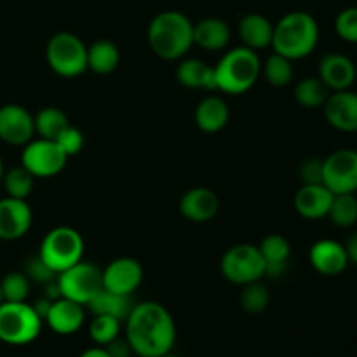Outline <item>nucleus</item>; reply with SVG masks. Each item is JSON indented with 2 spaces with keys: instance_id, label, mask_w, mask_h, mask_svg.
Wrapping results in <instances>:
<instances>
[{
  "instance_id": "obj_1",
  "label": "nucleus",
  "mask_w": 357,
  "mask_h": 357,
  "mask_svg": "<svg viewBox=\"0 0 357 357\" xmlns=\"http://www.w3.org/2000/svg\"><path fill=\"white\" fill-rule=\"evenodd\" d=\"M124 323L126 338L138 357H160L173 351L176 324L169 310L160 303H136Z\"/></svg>"
},
{
  "instance_id": "obj_2",
  "label": "nucleus",
  "mask_w": 357,
  "mask_h": 357,
  "mask_svg": "<svg viewBox=\"0 0 357 357\" xmlns=\"http://www.w3.org/2000/svg\"><path fill=\"white\" fill-rule=\"evenodd\" d=\"M146 38L153 54L174 61L194 45V23L180 10H162L150 21Z\"/></svg>"
},
{
  "instance_id": "obj_3",
  "label": "nucleus",
  "mask_w": 357,
  "mask_h": 357,
  "mask_svg": "<svg viewBox=\"0 0 357 357\" xmlns=\"http://www.w3.org/2000/svg\"><path fill=\"white\" fill-rule=\"evenodd\" d=\"M319 44V24L305 10H291L274 24L272 49L278 54L296 61L307 58Z\"/></svg>"
},
{
  "instance_id": "obj_4",
  "label": "nucleus",
  "mask_w": 357,
  "mask_h": 357,
  "mask_svg": "<svg viewBox=\"0 0 357 357\" xmlns=\"http://www.w3.org/2000/svg\"><path fill=\"white\" fill-rule=\"evenodd\" d=\"M215 68L216 89L227 94H244L257 84L261 73V61L250 47H234L220 58Z\"/></svg>"
},
{
  "instance_id": "obj_5",
  "label": "nucleus",
  "mask_w": 357,
  "mask_h": 357,
  "mask_svg": "<svg viewBox=\"0 0 357 357\" xmlns=\"http://www.w3.org/2000/svg\"><path fill=\"white\" fill-rule=\"evenodd\" d=\"M45 59L56 75L73 79L87 70V45L70 31H59L45 45Z\"/></svg>"
},
{
  "instance_id": "obj_6",
  "label": "nucleus",
  "mask_w": 357,
  "mask_h": 357,
  "mask_svg": "<svg viewBox=\"0 0 357 357\" xmlns=\"http://www.w3.org/2000/svg\"><path fill=\"white\" fill-rule=\"evenodd\" d=\"M42 323L35 309L24 302L0 303V342L9 345L31 344L40 335Z\"/></svg>"
},
{
  "instance_id": "obj_7",
  "label": "nucleus",
  "mask_w": 357,
  "mask_h": 357,
  "mask_svg": "<svg viewBox=\"0 0 357 357\" xmlns=\"http://www.w3.org/2000/svg\"><path fill=\"white\" fill-rule=\"evenodd\" d=\"M38 257L56 272L66 271L84 257V239L72 227H56L42 239Z\"/></svg>"
},
{
  "instance_id": "obj_8",
  "label": "nucleus",
  "mask_w": 357,
  "mask_h": 357,
  "mask_svg": "<svg viewBox=\"0 0 357 357\" xmlns=\"http://www.w3.org/2000/svg\"><path fill=\"white\" fill-rule=\"evenodd\" d=\"M223 278L237 286L261 281L265 275V260L255 244H236L223 253L220 260Z\"/></svg>"
},
{
  "instance_id": "obj_9",
  "label": "nucleus",
  "mask_w": 357,
  "mask_h": 357,
  "mask_svg": "<svg viewBox=\"0 0 357 357\" xmlns=\"http://www.w3.org/2000/svg\"><path fill=\"white\" fill-rule=\"evenodd\" d=\"M58 286L63 298L73 300L86 307L103 289L101 268L89 261L80 260L58 274Z\"/></svg>"
},
{
  "instance_id": "obj_10",
  "label": "nucleus",
  "mask_w": 357,
  "mask_h": 357,
  "mask_svg": "<svg viewBox=\"0 0 357 357\" xmlns=\"http://www.w3.org/2000/svg\"><path fill=\"white\" fill-rule=\"evenodd\" d=\"M68 155L54 139H31L21 152V166L26 167L35 178H51L61 173Z\"/></svg>"
},
{
  "instance_id": "obj_11",
  "label": "nucleus",
  "mask_w": 357,
  "mask_h": 357,
  "mask_svg": "<svg viewBox=\"0 0 357 357\" xmlns=\"http://www.w3.org/2000/svg\"><path fill=\"white\" fill-rule=\"evenodd\" d=\"M323 185L335 195L357 192V150L338 149L323 160Z\"/></svg>"
},
{
  "instance_id": "obj_12",
  "label": "nucleus",
  "mask_w": 357,
  "mask_h": 357,
  "mask_svg": "<svg viewBox=\"0 0 357 357\" xmlns=\"http://www.w3.org/2000/svg\"><path fill=\"white\" fill-rule=\"evenodd\" d=\"M103 289L117 295H132L143 282V267L138 260L121 257L112 260L101 271Z\"/></svg>"
},
{
  "instance_id": "obj_13",
  "label": "nucleus",
  "mask_w": 357,
  "mask_h": 357,
  "mask_svg": "<svg viewBox=\"0 0 357 357\" xmlns=\"http://www.w3.org/2000/svg\"><path fill=\"white\" fill-rule=\"evenodd\" d=\"M35 136L33 115L21 105L0 107V139L9 145L21 146L31 142Z\"/></svg>"
},
{
  "instance_id": "obj_14",
  "label": "nucleus",
  "mask_w": 357,
  "mask_h": 357,
  "mask_svg": "<svg viewBox=\"0 0 357 357\" xmlns=\"http://www.w3.org/2000/svg\"><path fill=\"white\" fill-rule=\"evenodd\" d=\"M33 222V213L26 199L3 197L0 199V239H21L30 230Z\"/></svg>"
},
{
  "instance_id": "obj_15",
  "label": "nucleus",
  "mask_w": 357,
  "mask_h": 357,
  "mask_svg": "<svg viewBox=\"0 0 357 357\" xmlns=\"http://www.w3.org/2000/svg\"><path fill=\"white\" fill-rule=\"evenodd\" d=\"M309 260L314 271L326 278L340 275L351 264L347 248L335 239H321L314 243L309 251Z\"/></svg>"
},
{
  "instance_id": "obj_16",
  "label": "nucleus",
  "mask_w": 357,
  "mask_h": 357,
  "mask_svg": "<svg viewBox=\"0 0 357 357\" xmlns=\"http://www.w3.org/2000/svg\"><path fill=\"white\" fill-rule=\"evenodd\" d=\"M323 108L331 128L342 132H357V93L354 91H335Z\"/></svg>"
},
{
  "instance_id": "obj_17",
  "label": "nucleus",
  "mask_w": 357,
  "mask_h": 357,
  "mask_svg": "<svg viewBox=\"0 0 357 357\" xmlns=\"http://www.w3.org/2000/svg\"><path fill=\"white\" fill-rule=\"evenodd\" d=\"M317 77L323 80L324 86L331 93L351 89L357 77L356 63L349 56L340 54V52H328L321 58Z\"/></svg>"
},
{
  "instance_id": "obj_18",
  "label": "nucleus",
  "mask_w": 357,
  "mask_h": 357,
  "mask_svg": "<svg viewBox=\"0 0 357 357\" xmlns=\"http://www.w3.org/2000/svg\"><path fill=\"white\" fill-rule=\"evenodd\" d=\"M180 213L192 223H206L216 216L220 209V199L211 188L194 187L185 192L180 199Z\"/></svg>"
},
{
  "instance_id": "obj_19",
  "label": "nucleus",
  "mask_w": 357,
  "mask_h": 357,
  "mask_svg": "<svg viewBox=\"0 0 357 357\" xmlns=\"http://www.w3.org/2000/svg\"><path fill=\"white\" fill-rule=\"evenodd\" d=\"M335 194L323 183L302 185L295 195V209L302 218L323 220L330 213Z\"/></svg>"
},
{
  "instance_id": "obj_20",
  "label": "nucleus",
  "mask_w": 357,
  "mask_h": 357,
  "mask_svg": "<svg viewBox=\"0 0 357 357\" xmlns=\"http://www.w3.org/2000/svg\"><path fill=\"white\" fill-rule=\"evenodd\" d=\"M44 321L54 333L73 335L82 328L84 321H86V310L80 303L61 296L52 302Z\"/></svg>"
},
{
  "instance_id": "obj_21",
  "label": "nucleus",
  "mask_w": 357,
  "mask_h": 357,
  "mask_svg": "<svg viewBox=\"0 0 357 357\" xmlns=\"http://www.w3.org/2000/svg\"><path fill=\"white\" fill-rule=\"evenodd\" d=\"M237 31H239V37L243 40L244 47L260 51V49L272 45L274 23L267 16H264V14L251 13L241 17Z\"/></svg>"
},
{
  "instance_id": "obj_22",
  "label": "nucleus",
  "mask_w": 357,
  "mask_h": 357,
  "mask_svg": "<svg viewBox=\"0 0 357 357\" xmlns=\"http://www.w3.org/2000/svg\"><path fill=\"white\" fill-rule=\"evenodd\" d=\"M265 260V275L268 278H281L288 268L291 244L281 234H268L258 246Z\"/></svg>"
},
{
  "instance_id": "obj_23",
  "label": "nucleus",
  "mask_w": 357,
  "mask_h": 357,
  "mask_svg": "<svg viewBox=\"0 0 357 357\" xmlns=\"http://www.w3.org/2000/svg\"><path fill=\"white\" fill-rule=\"evenodd\" d=\"M230 37V26L220 17H204L194 23V44L204 51H223L229 45Z\"/></svg>"
},
{
  "instance_id": "obj_24",
  "label": "nucleus",
  "mask_w": 357,
  "mask_h": 357,
  "mask_svg": "<svg viewBox=\"0 0 357 357\" xmlns=\"http://www.w3.org/2000/svg\"><path fill=\"white\" fill-rule=\"evenodd\" d=\"M195 124L202 132L215 135L222 131L230 117L229 105L220 96H206L195 108Z\"/></svg>"
},
{
  "instance_id": "obj_25",
  "label": "nucleus",
  "mask_w": 357,
  "mask_h": 357,
  "mask_svg": "<svg viewBox=\"0 0 357 357\" xmlns=\"http://www.w3.org/2000/svg\"><path fill=\"white\" fill-rule=\"evenodd\" d=\"M176 80L188 89L215 91V68L199 58H187L178 65Z\"/></svg>"
},
{
  "instance_id": "obj_26",
  "label": "nucleus",
  "mask_w": 357,
  "mask_h": 357,
  "mask_svg": "<svg viewBox=\"0 0 357 357\" xmlns=\"http://www.w3.org/2000/svg\"><path fill=\"white\" fill-rule=\"evenodd\" d=\"M135 305L132 295H117L108 289H101L86 307H89L94 316H112L124 323Z\"/></svg>"
},
{
  "instance_id": "obj_27",
  "label": "nucleus",
  "mask_w": 357,
  "mask_h": 357,
  "mask_svg": "<svg viewBox=\"0 0 357 357\" xmlns=\"http://www.w3.org/2000/svg\"><path fill=\"white\" fill-rule=\"evenodd\" d=\"M121 63V51L108 38H101L87 47V68L98 75H108L115 72Z\"/></svg>"
},
{
  "instance_id": "obj_28",
  "label": "nucleus",
  "mask_w": 357,
  "mask_h": 357,
  "mask_svg": "<svg viewBox=\"0 0 357 357\" xmlns=\"http://www.w3.org/2000/svg\"><path fill=\"white\" fill-rule=\"evenodd\" d=\"M330 94L331 91L324 86L319 77H307L300 80L295 87V100L303 108L324 107Z\"/></svg>"
},
{
  "instance_id": "obj_29",
  "label": "nucleus",
  "mask_w": 357,
  "mask_h": 357,
  "mask_svg": "<svg viewBox=\"0 0 357 357\" xmlns=\"http://www.w3.org/2000/svg\"><path fill=\"white\" fill-rule=\"evenodd\" d=\"M33 122L35 135L45 139H56V136L70 124L65 112L56 107L42 108L37 115H33Z\"/></svg>"
},
{
  "instance_id": "obj_30",
  "label": "nucleus",
  "mask_w": 357,
  "mask_h": 357,
  "mask_svg": "<svg viewBox=\"0 0 357 357\" xmlns=\"http://www.w3.org/2000/svg\"><path fill=\"white\" fill-rule=\"evenodd\" d=\"M35 176L23 166L10 167L9 171L3 173L2 185L6 190L7 197L14 199H26L33 190Z\"/></svg>"
},
{
  "instance_id": "obj_31",
  "label": "nucleus",
  "mask_w": 357,
  "mask_h": 357,
  "mask_svg": "<svg viewBox=\"0 0 357 357\" xmlns=\"http://www.w3.org/2000/svg\"><path fill=\"white\" fill-rule=\"evenodd\" d=\"M328 218L331 223L340 229H349V227L357 223V197L356 194H337L331 202Z\"/></svg>"
},
{
  "instance_id": "obj_32",
  "label": "nucleus",
  "mask_w": 357,
  "mask_h": 357,
  "mask_svg": "<svg viewBox=\"0 0 357 357\" xmlns=\"http://www.w3.org/2000/svg\"><path fill=\"white\" fill-rule=\"evenodd\" d=\"M261 70H264L265 80L274 87H284L293 80V61L278 52L268 56Z\"/></svg>"
},
{
  "instance_id": "obj_33",
  "label": "nucleus",
  "mask_w": 357,
  "mask_h": 357,
  "mask_svg": "<svg viewBox=\"0 0 357 357\" xmlns=\"http://www.w3.org/2000/svg\"><path fill=\"white\" fill-rule=\"evenodd\" d=\"M30 286L31 281L24 272L14 271L6 274L0 281L3 302H26L28 295H30Z\"/></svg>"
},
{
  "instance_id": "obj_34",
  "label": "nucleus",
  "mask_w": 357,
  "mask_h": 357,
  "mask_svg": "<svg viewBox=\"0 0 357 357\" xmlns=\"http://www.w3.org/2000/svg\"><path fill=\"white\" fill-rule=\"evenodd\" d=\"M241 307L246 310L248 314H260L271 303V293H268L267 286L261 284L260 281L250 282V284L243 286L241 291Z\"/></svg>"
},
{
  "instance_id": "obj_35",
  "label": "nucleus",
  "mask_w": 357,
  "mask_h": 357,
  "mask_svg": "<svg viewBox=\"0 0 357 357\" xmlns=\"http://www.w3.org/2000/svg\"><path fill=\"white\" fill-rule=\"evenodd\" d=\"M121 324L122 321H119L117 317L94 316V319L89 324L91 340L96 345L105 347V345L110 344L114 338H117L121 335Z\"/></svg>"
},
{
  "instance_id": "obj_36",
  "label": "nucleus",
  "mask_w": 357,
  "mask_h": 357,
  "mask_svg": "<svg viewBox=\"0 0 357 357\" xmlns=\"http://www.w3.org/2000/svg\"><path fill=\"white\" fill-rule=\"evenodd\" d=\"M335 31L342 40L357 44V7H347L338 13L335 20Z\"/></svg>"
},
{
  "instance_id": "obj_37",
  "label": "nucleus",
  "mask_w": 357,
  "mask_h": 357,
  "mask_svg": "<svg viewBox=\"0 0 357 357\" xmlns=\"http://www.w3.org/2000/svg\"><path fill=\"white\" fill-rule=\"evenodd\" d=\"M23 272L26 274V278L30 279L31 282H38V284H44V286L47 284V282L58 279V274H56V272L52 271V268L49 267L40 257H38V253L28 258Z\"/></svg>"
},
{
  "instance_id": "obj_38",
  "label": "nucleus",
  "mask_w": 357,
  "mask_h": 357,
  "mask_svg": "<svg viewBox=\"0 0 357 357\" xmlns=\"http://www.w3.org/2000/svg\"><path fill=\"white\" fill-rule=\"evenodd\" d=\"M59 146H61L63 152L66 153L68 157L77 155L80 150L84 149V135L80 129L73 128V126H66L54 139Z\"/></svg>"
},
{
  "instance_id": "obj_39",
  "label": "nucleus",
  "mask_w": 357,
  "mask_h": 357,
  "mask_svg": "<svg viewBox=\"0 0 357 357\" xmlns=\"http://www.w3.org/2000/svg\"><path fill=\"white\" fill-rule=\"evenodd\" d=\"M300 178L303 185L323 183V160L321 159H307L300 166Z\"/></svg>"
},
{
  "instance_id": "obj_40",
  "label": "nucleus",
  "mask_w": 357,
  "mask_h": 357,
  "mask_svg": "<svg viewBox=\"0 0 357 357\" xmlns=\"http://www.w3.org/2000/svg\"><path fill=\"white\" fill-rule=\"evenodd\" d=\"M105 349H107V352L110 354V357H131L135 352H132V347L129 345L128 338H114V340L110 342V344L105 345Z\"/></svg>"
},
{
  "instance_id": "obj_41",
  "label": "nucleus",
  "mask_w": 357,
  "mask_h": 357,
  "mask_svg": "<svg viewBox=\"0 0 357 357\" xmlns=\"http://www.w3.org/2000/svg\"><path fill=\"white\" fill-rule=\"evenodd\" d=\"M51 305H52V300H49L47 296H42V298H38L37 302H35L31 307H33L35 312H37L38 316H40V319L44 321L45 316H47L49 309H51Z\"/></svg>"
},
{
  "instance_id": "obj_42",
  "label": "nucleus",
  "mask_w": 357,
  "mask_h": 357,
  "mask_svg": "<svg viewBox=\"0 0 357 357\" xmlns=\"http://www.w3.org/2000/svg\"><path fill=\"white\" fill-rule=\"evenodd\" d=\"M345 248H347L349 260H351L352 264L357 265V232L351 237V239H349V243L345 244Z\"/></svg>"
},
{
  "instance_id": "obj_43",
  "label": "nucleus",
  "mask_w": 357,
  "mask_h": 357,
  "mask_svg": "<svg viewBox=\"0 0 357 357\" xmlns=\"http://www.w3.org/2000/svg\"><path fill=\"white\" fill-rule=\"evenodd\" d=\"M79 357H110V354L107 352V349L101 347V345H98V347L86 349V351H84Z\"/></svg>"
},
{
  "instance_id": "obj_44",
  "label": "nucleus",
  "mask_w": 357,
  "mask_h": 357,
  "mask_svg": "<svg viewBox=\"0 0 357 357\" xmlns=\"http://www.w3.org/2000/svg\"><path fill=\"white\" fill-rule=\"evenodd\" d=\"M3 173H6V169H3V160H2V157H0V183H2Z\"/></svg>"
},
{
  "instance_id": "obj_45",
  "label": "nucleus",
  "mask_w": 357,
  "mask_h": 357,
  "mask_svg": "<svg viewBox=\"0 0 357 357\" xmlns=\"http://www.w3.org/2000/svg\"><path fill=\"white\" fill-rule=\"evenodd\" d=\"M160 357H176V356L171 354V352H167V354H164V356H160Z\"/></svg>"
},
{
  "instance_id": "obj_46",
  "label": "nucleus",
  "mask_w": 357,
  "mask_h": 357,
  "mask_svg": "<svg viewBox=\"0 0 357 357\" xmlns=\"http://www.w3.org/2000/svg\"><path fill=\"white\" fill-rule=\"evenodd\" d=\"M3 302V298H2V289H0V303Z\"/></svg>"
}]
</instances>
